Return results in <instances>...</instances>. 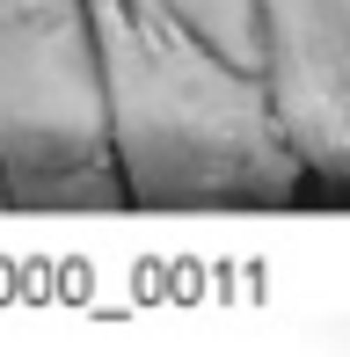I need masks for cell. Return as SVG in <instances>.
<instances>
[{
	"instance_id": "cell-3",
	"label": "cell",
	"mask_w": 350,
	"mask_h": 357,
	"mask_svg": "<svg viewBox=\"0 0 350 357\" xmlns=\"http://www.w3.org/2000/svg\"><path fill=\"white\" fill-rule=\"evenodd\" d=\"M256 66L307 175L350 183V0H248Z\"/></svg>"
},
{
	"instance_id": "cell-2",
	"label": "cell",
	"mask_w": 350,
	"mask_h": 357,
	"mask_svg": "<svg viewBox=\"0 0 350 357\" xmlns=\"http://www.w3.org/2000/svg\"><path fill=\"white\" fill-rule=\"evenodd\" d=\"M109 146L88 0H0V175L81 183Z\"/></svg>"
},
{
	"instance_id": "cell-1",
	"label": "cell",
	"mask_w": 350,
	"mask_h": 357,
	"mask_svg": "<svg viewBox=\"0 0 350 357\" xmlns=\"http://www.w3.org/2000/svg\"><path fill=\"white\" fill-rule=\"evenodd\" d=\"M124 183L153 204H277L307 183L263 73L168 0H88Z\"/></svg>"
}]
</instances>
